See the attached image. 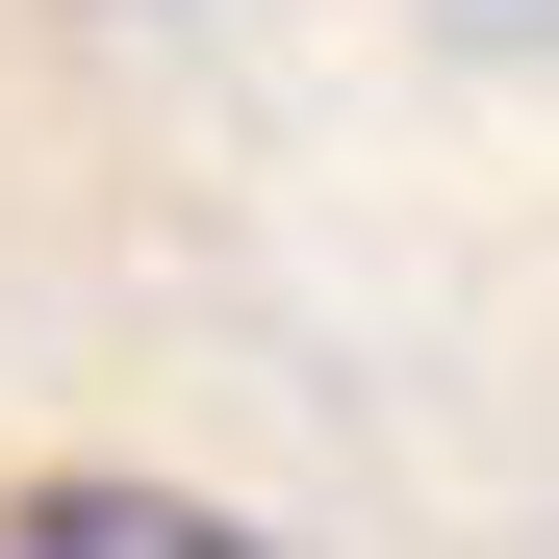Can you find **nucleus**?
<instances>
[{
    "instance_id": "nucleus-1",
    "label": "nucleus",
    "mask_w": 559,
    "mask_h": 559,
    "mask_svg": "<svg viewBox=\"0 0 559 559\" xmlns=\"http://www.w3.org/2000/svg\"><path fill=\"white\" fill-rule=\"evenodd\" d=\"M0 534H26V559H229V509H204V484H26Z\"/></svg>"
},
{
    "instance_id": "nucleus-2",
    "label": "nucleus",
    "mask_w": 559,
    "mask_h": 559,
    "mask_svg": "<svg viewBox=\"0 0 559 559\" xmlns=\"http://www.w3.org/2000/svg\"><path fill=\"white\" fill-rule=\"evenodd\" d=\"M432 26H457V51H534V26H559V0H432Z\"/></svg>"
},
{
    "instance_id": "nucleus-3",
    "label": "nucleus",
    "mask_w": 559,
    "mask_h": 559,
    "mask_svg": "<svg viewBox=\"0 0 559 559\" xmlns=\"http://www.w3.org/2000/svg\"><path fill=\"white\" fill-rule=\"evenodd\" d=\"M103 26H128V0H103Z\"/></svg>"
}]
</instances>
